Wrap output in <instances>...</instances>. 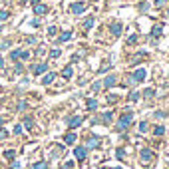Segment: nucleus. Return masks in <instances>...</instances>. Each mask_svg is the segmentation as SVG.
Segmentation results:
<instances>
[{"label":"nucleus","instance_id":"nucleus-1","mask_svg":"<svg viewBox=\"0 0 169 169\" xmlns=\"http://www.w3.org/2000/svg\"><path fill=\"white\" fill-rule=\"evenodd\" d=\"M133 122V114L131 112H126L124 116H122V120H120V124H118V131H124L129 124Z\"/></svg>","mask_w":169,"mask_h":169},{"label":"nucleus","instance_id":"nucleus-2","mask_svg":"<svg viewBox=\"0 0 169 169\" xmlns=\"http://www.w3.org/2000/svg\"><path fill=\"white\" fill-rule=\"evenodd\" d=\"M145 76H147V72H145L143 68H139V70H135V72H133V76L129 78V82H131V84H137V82H143V80H145Z\"/></svg>","mask_w":169,"mask_h":169},{"label":"nucleus","instance_id":"nucleus-3","mask_svg":"<svg viewBox=\"0 0 169 169\" xmlns=\"http://www.w3.org/2000/svg\"><path fill=\"white\" fill-rule=\"evenodd\" d=\"M86 10V4H82V2H76V4H72V12L74 14H82Z\"/></svg>","mask_w":169,"mask_h":169},{"label":"nucleus","instance_id":"nucleus-4","mask_svg":"<svg viewBox=\"0 0 169 169\" xmlns=\"http://www.w3.org/2000/svg\"><path fill=\"white\" fill-rule=\"evenodd\" d=\"M46 12H48V6H46V4H36V6H34V14L42 16V14H46Z\"/></svg>","mask_w":169,"mask_h":169},{"label":"nucleus","instance_id":"nucleus-5","mask_svg":"<svg viewBox=\"0 0 169 169\" xmlns=\"http://www.w3.org/2000/svg\"><path fill=\"white\" fill-rule=\"evenodd\" d=\"M74 155H76L80 161L86 159V147H76V149H74Z\"/></svg>","mask_w":169,"mask_h":169},{"label":"nucleus","instance_id":"nucleus-6","mask_svg":"<svg viewBox=\"0 0 169 169\" xmlns=\"http://www.w3.org/2000/svg\"><path fill=\"white\" fill-rule=\"evenodd\" d=\"M82 124V116H76V118H70L68 120V126L70 127H76V126H80Z\"/></svg>","mask_w":169,"mask_h":169},{"label":"nucleus","instance_id":"nucleus-7","mask_svg":"<svg viewBox=\"0 0 169 169\" xmlns=\"http://www.w3.org/2000/svg\"><path fill=\"white\" fill-rule=\"evenodd\" d=\"M116 82H118V80H116V76H108V78L104 80V86H106V88H114Z\"/></svg>","mask_w":169,"mask_h":169},{"label":"nucleus","instance_id":"nucleus-8","mask_svg":"<svg viewBox=\"0 0 169 169\" xmlns=\"http://www.w3.org/2000/svg\"><path fill=\"white\" fill-rule=\"evenodd\" d=\"M112 34H114V36H120V34H122V24H120V22L112 24Z\"/></svg>","mask_w":169,"mask_h":169},{"label":"nucleus","instance_id":"nucleus-9","mask_svg":"<svg viewBox=\"0 0 169 169\" xmlns=\"http://www.w3.org/2000/svg\"><path fill=\"white\" fill-rule=\"evenodd\" d=\"M54 78H56V74H52V72H50V74H46V76H44V80H42V84L44 86L52 84V82H54Z\"/></svg>","mask_w":169,"mask_h":169},{"label":"nucleus","instance_id":"nucleus-10","mask_svg":"<svg viewBox=\"0 0 169 169\" xmlns=\"http://www.w3.org/2000/svg\"><path fill=\"white\" fill-rule=\"evenodd\" d=\"M48 70V64H38L36 68H34V74H44Z\"/></svg>","mask_w":169,"mask_h":169},{"label":"nucleus","instance_id":"nucleus-11","mask_svg":"<svg viewBox=\"0 0 169 169\" xmlns=\"http://www.w3.org/2000/svg\"><path fill=\"white\" fill-rule=\"evenodd\" d=\"M151 157H153V153H151L149 149H143V151H141V159H143V161H149Z\"/></svg>","mask_w":169,"mask_h":169},{"label":"nucleus","instance_id":"nucleus-12","mask_svg":"<svg viewBox=\"0 0 169 169\" xmlns=\"http://www.w3.org/2000/svg\"><path fill=\"white\" fill-rule=\"evenodd\" d=\"M94 22H96V18H94V16H90V18H86V22H84V28H86V30H90V28L94 26Z\"/></svg>","mask_w":169,"mask_h":169},{"label":"nucleus","instance_id":"nucleus-13","mask_svg":"<svg viewBox=\"0 0 169 169\" xmlns=\"http://www.w3.org/2000/svg\"><path fill=\"white\" fill-rule=\"evenodd\" d=\"M70 38H72V32H70V30H68V32H64V34H62V36H60V38H58V42H68V40H70Z\"/></svg>","mask_w":169,"mask_h":169},{"label":"nucleus","instance_id":"nucleus-14","mask_svg":"<svg viewBox=\"0 0 169 169\" xmlns=\"http://www.w3.org/2000/svg\"><path fill=\"white\" fill-rule=\"evenodd\" d=\"M64 141H66V143H74V141H76V133H68V135L64 137Z\"/></svg>","mask_w":169,"mask_h":169},{"label":"nucleus","instance_id":"nucleus-15","mask_svg":"<svg viewBox=\"0 0 169 169\" xmlns=\"http://www.w3.org/2000/svg\"><path fill=\"white\" fill-rule=\"evenodd\" d=\"M98 143H100V141H98V139H94V137H92V139H90V141H88V149H96V147H98Z\"/></svg>","mask_w":169,"mask_h":169},{"label":"nucleus","instance_id":"nucleus-16","mask_svg":"<svg viewBox=\"0 0 169 169\" xmlns=\"http://www.w3.org/2000/svg\"><path fill=\"white\" fill-rule=\"evenodd\" d=\"M32 169H48V163H44V161H38V163H34Z\"/></svg>","mask_w":169,"mask_h":169},{"label":"nucleus","instance_id":"nucleus-17","mask_svg":"<svg viewBox=\"0 0 169 169\" xmlns=\"http://www.w3.org/2000/svg\"><path fill=\"white\" fill-rule=\"evenodd\" d=\"M153 133H155V135H163V133H165V127H163V126H157L155 129H153Z\"/></svg>","mask_w":169,"mask_h":169},{"label":"nucleus","instance_id":"nucleus-18","mask_svg":"<svg viewBox=\"0 0 169 169\" xmlns=\"http://www.w3.org/2000/svg\"><path fill=\"white\" fill-rule=\"evenodd\" d=\"M62 76H64V78H66V80H68V78H72V68H70V66H68V68H66V70H64V72H62Z\"/></svg>","mask_w":169,"mask_h":169},{"label":"nucleus","instance_id":"nucleus-19","mask_svg":"<svg viewBox=\"0 0 169 169\" xmlns=\"http://www.w3.org/2000/svg\"><path fill=\"white\" fill-rule=\"evenodd\" d=\"M98 108V102L96 100H88V110H96Z\"/></svg>","mask_w":169,"mask_h":169},{"label":"nucleus","instance_id":"nucleus-20","mask_svg":"<svg viewBox=\"0 0 169 169\" xmlns=\"http://www.w3.org/2000/svg\"><path fill=\"white\" fill-rule=\"evenodd\" d=\"M112 116H114L112 112H106V114H104V124H110V122H112Z\"/></svg>","mask_w":169,"mask_h":169},{"label":"nucleus","instance_id":"nucleus-21","mask_svg":"<svg viewBox=\"0 0 169 169\" xmlns=\"http://www.w3.org/2000/svg\"><path fill=\"white\" fill-rule=\"evenodd\" d=\"M20 52H22V50H14V52H10V58L16 62V58H20Z\"/></svg>","mask_w":169,"mask_h":169},{"label":"nucleus","instance_id":"nucleus-22","mask_svg":"<svg viewBox=\"0 0 169 169\" xmlns=\"http://www.w3.org/2000/svg\"><path fill=\"white\" fill-rule=\"evenodd\" d=\"M151 34H153V36H155V38H157V36H161V26H155V28H153V32H151Z\"/></svg>","mask_w":169,"mask_h":169},{"label":"nucleus","instance_id":"nucleus-23","mask_svg":"<svg viewBox=\"0 0 169 169\" xmlns=\"http://www.w3.org/2000/svg\"><path fill=\"white\" fill-rule=\"evenodd\" d=\"M153 96H155L153 90H145V92H143V98H153Z\"/></svg>","mask_w":169,"mask_h":169},{"label":"nucleus","instance_id":"nucleus-24","mask_svg":"<svg viewBox=\"0 0 169 169\" xmlns=\"http://www.w3.org/2000/svg\"><path fill=\"white\" fill-rule=\"evenodd\" d=\"M4 157H6V159H12V157H14V149H8V151H4Z\"/></svg>","mask_w":169,"mask_h":169},{"label":"nucleus","instance_id":"nucleus-25","mask_svg":"<svg viewBox=\"0 0 169 169\" xmlns=\"http://www.w3.org/2000/svg\"><path fill=\"white\" fill-rule=\"evenodd\" d=\"M145 131H147V124L141 122V124H139V133H145Z\"/></svg>","mask_w":169,"mask_h":169},{"label":"nucleus","instance_id":"nucleus-26","mask_svg":"<svg viewBox=\"0 0 169 169\" xmlns=\"http://www.w3.org/2000/svg\"><path fill=\"white\" fill-rule=\"evenodd\" d=\"M56 32H58L56 26H50V28H48V34H50V36H56Z\"/></svg>","mask_w":169,"mask_h":169},{"label":"nucleus","instance_id":"nucleus-27","mask_svg":"<svg viewBox=\"0 0 169 169\" xmlns=\"http://www.w3.org/2000/svg\"><path fill=\"white\" fill-rule=\"evenodd\" d=\"M50 58H60V50H58V48L52 50V52H50Z\"/></svg>","mask_w":169,"mask_h":169},{"label":"nucleus","instance_id":"nucleus-28","mask_svg":"<svg viewBox=\"0 0 169 169\" xmlns=\"http://www.w3.org/2000/svg\"><path fill=\"white\" fill-rule=\"evenodd\" d=\"M129 100H131V102H137V100H139V94H137V92H133V94L129 96Z\"/></svg>","mask_w":169,"mask_h":169},{"label":"nucleus","instance_id":"nucleus-29","mask_svg":"<svg viewBox=\"0 0 169 169\" xmlns=\"http://www.w3.org/2000/svg\"><path fill=\"white\" fill-rule=\"evenodd\" d=\"M116 155H118V159H124V157H126V151H124V149H118Z\"/></svg>","mask_w":169,"mask_h":169},{"label":"nucleus","instance_id":"nucleus-30","mask_svg":"<svg viewBox=\"0 0 169 169\" xmlns=\"http://www.w3.org/2000/svg\"><path fill=\"white\" fill-rule=\"evenodd\" d=\"M14 133H16V135H20V133H22V126H20V124H18V126H14Z\"/></svg>","mask_w":169,"mask_h":169},{"label":"nucleus","instance_id":"nucleus-31","mask_svg":"<svg viewBox=\"0 0 169 169\" xmlns=\"http://www.w3.org/2000/svg\"><path fill=\"white\" fill-rule=\"evenodd\" d=\"M8 16H10V14H8V12H6V10H2V12H0V20H6V18H8Z\"/></svg>","mask_w":169,"mask_h":169},{"label":"nucleus","instance_id":"nucleus-32","mask_svg":"<svg viewBox=\"0 0 169 169\" xmlns=\"http://www.w3.org/2000/svg\"><path fill=\"white\" fill-rule=\"evenodd\" d=\"M72 165H74V163H72V161H66V163H64V165H62V169H72Z\"/></svg>","mask_w":169,"mask_h":169},{"label":"nucleus","instance_id":"nucleus-33","mask_svg":"<svg viewBox=\"0 0 169 169\" xmlns=\"http://www.w3.org/2000/svg\"><path fill=\"white\" fill-rule=\"evenodd\" d=\"M20 58H22V60H28L30 54H28V52H20Z\"/></svg>","mask_w":169,"mask_h":169},{"label":"nucleus","instance_id":"nucleus-34","mask_svg":"<svg viewBox=\"0 0 169 169\" xmlns=\"http://www.w3.org/2000/svg\"><path fill=\"white\" fill-rule=\"evenodd\" d=\"M22 70H24V66L22 64H16V74H22Z\"/></svg>","mask_w":169,"mask_h":169},{"label":"nucleus","instance_id":"nucleus-35","mask_svg":"<svg viewBox=\"0 0 169 169\" xmlns=\"http://www.w3.org/2000/svg\"><path fill=\"white\" fill-rule=\"evenodd\" d=\"M100 84H102V82H96V84L92 86V90H94V92H98V90H100V88H102V86H100Z\"/></svg>","mask_w":169,"mask_h":169},{"label":"nucleus","instance_id":"nucleus-36","mask_svg":"<svg viewBox=\"0 0 169 169\" xmlns=\"http://www.w3.org/2000/svg\"><path fill=\"white\" fill-rule=\"evenodd\" d=\"M24 126H26V127H32V120H30V118H26V122H24Z\"/></svg>","mask_w":169,"mask_h":169},{"label":"nucleus","instance_id":"nucleus-37","mask_svg":"<svg viewBox=\"0 0 169 169\" xmlns=\"http://www.w3.org/2000/svg\"><path fill=\"white\" fill-rule=\"evenodd\" d=\"M155 118H165V112H155Z\"/></svg>","mask_w":169,"mask_h":169},{"label":"nucleus","instance_id":"nucleus-38","mask_svg":"<svg viewBox=\"0 0 169 169\" xmlns=\"http://www.w3.org/2000/svg\"><path fill=\"white\" fill-rule=\"evenodd\" d=\"M12 169H20V163H16V161H14V163H12Z\"/></svg>","mask_w":169,"mask_h":169},{"label":"nucleus","instance_id":"nucleus-39","mask_svg":"<svg viewBox=\"0 0 169 169\" xmlns=\"http://www.w3.org/2000/svg\"><path fill=\"white\" fill-rule=\"evenodd\" d=\"M4 137H6V131H2V129H0V139H4Z\"/></svg>","mask_w":169,"mask_h":169},{"label":"nucleus","instance_id":"nucleus-40","mask_svg":"<svg viewBox=\"0 0 169 169\" xmlns=\"http://www.w3.org/2000/svg\"><path fill=\"white\" fill-rule=\"evenodd\" d=\"M32 4H34V6H36V4H40V0H32Z\"/></svg>","mask_w":169,"mask_h":169},{"label":"nucleus","instance_id":"nucleus-41","mask_svg":"<svg viewBox=\"0 0 169 169\" xmlns=\"http://www.w3.org/2000/svg\"><path fill=\"white\" fill-rule=\"evenodd\" d=\"M2 66H4V60H2V58H0V68H2Z\"/></svg>","mask_w":169,"mask_h":169},{"label":"nucleus","instance_id":"nucleus-42","mask_svg":"<svg viewBox=\"0 0 169 169\" xmlns=\"http://www.w3.org/2000/svg\"><path fill=\"white\" fill-rule=\"evenodd\" d=\"M2 124H4V120H2V118H0V127H2Z\"/></svg>","mask_w":169,"mask_h":169},{"label":"nucleus","instance_id":"nucleus-43","mask_svg":"<svg viewBox=\"0 0 169 169\" xmlns=\"http://www.w3.org/2000/svg\"><path fill=\"white\" fill-rule=\"evenodd\" d=\"M114 169H122V167H114Z\"/></svg>","mask_w":169,"mask_h":169},{"label":"nucleus","instance_id":"nucleus-44","mask_svg":"<svg viewBox=\"0 0 169 169\" xmlns=\"http://www.w3.org/2000/svg\"><path fill=\"white\" fill-rule=\"evenodd\" d=\"M22 2H28V0H22Z\"/></svg>","mask_w":169,"mask_h":169},{"label":"nucleus","instance_id":"nucleus-45","mask_svg":"<svg viewBox=\"0 0 169 169\" xmlns=\"http://www.w3.org/2000/svg\"><path fill=\"white\" fill-rule=\"evenodd\" d=\"M167 16H169V10H167Z\"/></svg>","mask_w":169,"mask_h":169}]
</instances>
